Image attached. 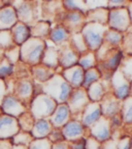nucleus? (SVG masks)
<instances>
[{
    "label": "nucleus",
    "mask_w": 132,
    "mask_h": 149,
    "mask_svg": "<svg viewBox=\"0 0 132 149\" xmlns=\"http://www.w3.org/2000/svg\"><path fill=\"white\" fill-rule=\"evenodd\" d=\"M20 132L18 119L8 115H0V140L14 138Z\"/></svg>",
    "instance_id": "nucleus-9"
},
{
    "label": "nucleus",
    "mask_w": 132,
    "mask_h": 149,
    "mask_svg": "<svg viewBox=\"0 0 132 149\" xmlns=\"http://www.w3.org/2000/svg\"><path fill=\"white\" fill-rule=\"evenodd\" d=\"M52 143L48 138L46 139H34L28 145L27 149H52Z\"/></svg>",
    "instance_id": "nucleus-39"
},
{
    "label": "nucleus",
    "mask_w": 132,
    "mask_h": 149,
    "mask_svg": "<svg viewBox=\"0 0 132 149\" xmlns=\"http://www.w3.org/2000/svg\"><path fill=\"white\" fill-rule=\"evenodd\" d=\"M121 118L125 123H132V96L123 100L121 107Z\"/></svg>",
    "instance_id": "nucleus-31"
},
{
    "label": "nucleus",
    "mask_w": 132,
    "mask_h": 149,
    "mask_svg": "<svg viewBox=\"0 0 132 149\" xmlns=\"http://www.w3.org/2000/svg\"><path fill=\"white\" fill-rule=\"evenodd\" d=\"M118 149H131V142L129 138H122L118 142Z\"/></svg>",
    "instance_id": "nucleus-46"
},
{
    "label": "nucleus",
    "mask_w": 132,
    "mask_h": 149,
    "mask_svg": "<svg viewBox=\"0 0 132 149\" xmlns=\"http://www.w3.org/2000/svg\"><path fill=\"white\" fill-rule=\"evenodd\" d=\"M111 85L114 90L115 97L119 100H124L130 96V90H131V82L124 76L120 70H116L111 74Z\"/></svg>",
    "instance_id": "nucleus-6"
},
{
    "label": "nucleus",
    "mask_w": 132,
    "mask_h": 149,
    "mask_svg": "<svg viewBox=\"0 0 132 149\" xmlns=\"http://www.w3.org/2000/svg\"><path fill=\"white\" fill-rule=\"evenodd\" d=\"M48 139H49L50 142L53 143V144L65 141L64 136H63V134H62V130H61L60 128H54V130H52V132L50 133Z\"/></svg>",
    "instance_id": "nucleus-41"
},
{
    "label": "nucleus",
    "mask_w": 132,
    "mask_h": 149,
    "mask_svg": "<svg viewBox=\"0 0 132 149\" xmlns=\"http://www.w3.org/2000/svg\"><path fill=\"white\" fill-rule=\"evenodd\" d=\"M61 76L64 78L65 81L67 82L72 88H82L85 70L77 64L75 66L67 68V70H63V72H61Z\"/></svg>",
    "instance_id": "nucleus-14"
},
{
    "label": "nucleus",
    "mask_w": 132,
    "mask_h": 149,
    "mask_svg": "<svg viewBox=\"0 0 132 149\" xmlns=\"http://www.w3.org/2000/svg\"><path fill=\"white\" fill-rule=\"evenodd\" d=\"M34 86L29 79H22L16 86V97L24 105V102L32 98Z\"/></svg>",
    "instance_id": "nucleus-19"
},
{
    "label": "nucleus",
    "mask_w": 132,
    "mask_h": 149,
    "mask_svg": "<svg viewBox=\"0 0 132 149\" xmlns=\"http://www.w3.org/2000/svg\"><path fill=\"white\" fill-rule=\"evenodd\" d=\"M12 5L15 6L14 8L16 10L19 22L28 26L32 23V21L34 20V8L32 6V3L22 1V2L12 3Z\"/></svg>",
    "instance_id": "nucleus-16"
},
{
    "label": "nucleus",
    "mask_w": 132,
    "mask_h": 149,
    "mask_svg": "<svg viewBox=\"0 0 132 149\" xmlns=\"http://www.w3.org/2000/svg\"><path fill=\"white\" fill-rule=\"evenodd\" d=\"M3 58H4V51L0 49V61L2 60Z\"/></svg>",
    "instance_id": "nucleus-52"
},
{
    "label": "nucleus",
    "mask_w": 132,
    "mask_h": 149,
    "mask_svg": "<svg viewBox=\"0 0 132 149\" xmlns=\"http://www.w3.org/2000/svg\"><path fill=\"white\" fill-rule=\"evenodd\" d=\"M123 42H124L123 45H124V48H125L126 52H127L129 55L132 56V33H129L125 40H124V37H123Z\"/></svg>",
    "instance_id": "nucleus-45"
},
{
    "label": "nucleus",
    "mask_w": 132,
    "mask_h": 149,
    "mask_svg": "<svg viewBox=\"0 0 132 149\" xmlns=\"http://www.w3.org/2000/svg\"><path fill=\"white\" fill-rule=\"evenodd\" d=\"M70 111L66 104H60L50 117L51 124L54 128H62L70 120Z\"/></svg>",
    "instance_id": "nucleus-17"
},
{
    "label": "nucleus",
    "mask_w": 132,
    "mask_h": 149,
    "mask_svg": "<svg viewBox=\"0 0 132 149\" xmlns=\"http://www.w3.org/2000/svg\"><path fill=\"white\" fill-rule=\"evenodd\" d=\"M100 77H101V74H100L98 68H90V70H86V72H85V76H84L83 86L82 87H83L85 90H87L93 83L99 81Z\"/></svg>",
    "instance_id": "nucleus-29"
},
{
    "label": "nucleus",
    "mask_w": 132,
    "mask_h": 149,
    "mask_svg": "<svg viewBox=\"0 0 132 149\" xmlns=\"http://www.w3.org/2000/svg\"><path fill=\"white\" fill-rule=\"evenodd\" d=\"M19 122V126L21 128L23 132H26V133H31V130L33 127V124H34V118L31 114L29 113H24L20 116V120Z\"/></svg>",
    "instance_id": "nucleus-35"
},
{
    "label": "nucleus",
    "mask_w": 132,
    "mask_h": 149,
    "mask_svg": "<svg viewBox=\"0 0 132 149\" xmlns=\"http://www.w3.org/2000/svg\"><path fill=\"white\" fill-rule=\"evenodd\" d=\"M4 58L8 60L12 64H15L20 59V48L14 47L12 49L4 51Z\"/></svg>",
    "instance_id": "nucleus-40"
},
{
    "label": "nucleus",
    "mask_w": 132,
    "mask_h": 149,
    "mask_svg": "<svg viewBox=\"0 0 132 149\" xmlns=\"http://www.w3.org/2000/svg\"><path fill=\"white\" fill-rule=\"evenodd\" d=\"M41 62L44 66L49 68H56L59 65V50H57L54 47H46L44 50V56H42Z\"/></svg>",
    "instance_id": "nucleus-24"
},
{
    "label": "nucleus",
    "mask_w": 132,
    "mask_h": 149,
    "mask_svg": "<svg viewBox=\"0 0 132 149\" xmlns=\"http://www.w3.org/2000/svg\"><path fill=\"white\" fill-rule=\"evenodd\" d=\"M58 104L53 98H51L44 93H40V94L35 95V97L31 100L30 114L36 120L46 119V117L52 116Z\"/></svg>",
    "instance_id": "nucleus-4"
},
{
    "label": "nucleus",
    "mask_w": 132,
    "mask_h": 149,
    "mask_svg": "<svg viewBox=\"0 0 132 149\" xmlns=\"http://www.w3.org/2000/svg\"><path fill=\"white\" fill-rule=\"evenodd\" d=\"M12 149H27V148H26V146H20V145H15V146H12Z\"/></svg>",
    "instance_id": "nucleus-51"
},
{
    "label": "nucleus",
    "mask_w": 132,
    "mask_h": 149,
    "mask_svg": "<svg viewBox=\"0 0 132 149\" xmlns=\"http://www.w3.org/2000/svg\"><path fill=\"white\" fill-rule=\"evenodd\" d=\"M130 96H132V82H131V90H130Z\"/></svg>",
    "instance_id": "nucleus-53"
},
{
    "label": "nucleus",
    "mask_w": 132,
    "mask_h": 149,
    "mask_svg": "<svg viewBox=\"0 0 132 149\" xmlns=\"http://www.w3.org/2000/svg\"><path fill=\"white\" fill-rule=\"evenodd\" d=\"M79 57L81 55L73 49V47L66 45L59 50V65H61L64 70L75 66L79 64Z\"/></svg>",
    "instance_id": "nucleus-11"
},
{
    "label": "nucleus",
    "mask_w": 132,
    "mask_h": 149,
    "mask_svg": "<svg viewBox=\"0 0 132 149\" xmlns=\"http://www.w3.org/2000/svg\"><path fill=\"white\" fill-rule=\"evenodd\" d=\"M5 91H6V85H5V82L3 80L0 79V106H1V102H2L5 94Z\"/></svg>",
    "instance_id": "nucleus-48"
},
{
    "label": "nucleus",
    "mask_w": 132,
    "mask_h": 149,
    "mask_svg": "<svg viewBox=\"0 0 132 149\" xmlns=\"http://www.w3.org/2000/svg\"><path fill=\"white\" fill-rule=\"evenodd\" d=\"M72 90V87L61 74H54L49 81L42 85V93L49 95L59 105L67 102Z\"/></svg>",
    "instance_id": "nucleus-1"
},
{
    "label": "nucleus",
    "mask_w": 132,
    "mask_h": 149,
    "mask_svg": "<svg viewBox=\"0 0 132 149\" xmlns=\"http://www.w3.org/2000/svg\"><path fill=\"white\" fill-rule=\"evenodd\" d=\"M101 112L103 117L107 119H111L113 117L119 115V113L121 112V100H117L115 97V95L113 94H106L103 96V98L101 100Z\"/></svg>",
    "instance_id": "nucleus-13"
},
{
    "label": "nucleus",
    "mask_w": 132,
    "mask_h": 149,
    "mask_svg": "<svg viewBox=\"0 0 132 149\" xmlns=\"http://www.w3.org/2000/svg\"><path fill=\"white\" fill-rule=\"evenodd\" d=\"M0 107L2 109L4 115H8L14 118H18L26 112L25 106L16 96L12 94H7L4 96Z\"/></svg>",
    "instance_id": "nucleus-8"
},
{
    "label": "nucleus",
    "mask_w": 132,
    "mask_h": 149,
    "mask_svg": "<svg viewBox=\"0 0 132 149\" xmlns=\"http://www.w3.org/2000/svg\"><path fill=\"white\" fill-rule=\"evenodd\" d=\"M52 132V124L46 119H38L34 122L31 130V136L33 139H46Z\"/></svg>",
    "instance_id": "nucleus-21"
},
{
    "label": "nucleus",
    "mask_w": 132,
    "mask_h": 149,
    "mask_svg": "<svg viewBox=\"0 0 132 149\" xmlns=\"http://www.w3.org/2000/svg\"><path fill=\"white\" fill-rule=\"evenodd\" d=\"M15 145H20V146H28L33 141V138L30 133L26 132H19L14 138H12Z\"/></svg>",
    "instance_id": "nucleus-37"
},
{
    "label": "nucleus",
    "mask_w": 132,
    "mask_h": 149,
    "mask_svg": "<svg viewBox=\"0 0 132 149\" xmlns=\"http://www.w3.org/2000/svg\"><path fill=\"white\" fill-rule=\"evenodd\" d=\"M84 130L85 127L79 120H69L61 128L65 141H68V142L83 138Z\"/></svg>",
    "instance_id": "nucleus-15"
},
{
    "label": "nucleus",
    "mask_w": 132,
    "mask_h": 149,
    "mask_svg": "<svg viewBox=\"0 0 132 149\" xmlns=\"http://www.w3.org/2000/svg\"><path fill=\"white\" fill-rule=\"evenodd\" d=\"M52 149H69V146H68V143L63 141V142H59V143L53 144L52 145Z\"/></svg>",
    "instance_id": "nucleus-49"
},
{
    "label": "nucleus",
    "mask_w": 132,
    "mask_h": 149,
    "mask_svg": "<svg viewBox=\"0 0 132 149\" xmlns=\"http://www.w3.org/2000/svg\"><path fill=\"white\" fill-rule=\"evenodd\" d=\"M127 9H128V13H129V17H130V20H131V23H132V1L130 2H127Z\"/></svg>",
    "instance_id": "nucleus-50"
},
{
    "label": "nucleus",
    "mask_w": 132,
    "mask_h": 149,
    "mask_svg": "<svg viewBox=\"0 0 132 149\" xmlns=\"http://www.w3.org/2000/svg\"><path fill=\"white\" fill-rule=\"evenodd\" d=\"M31 72H32V74L35 78V80H37L40 83H46L55 74L52 68H46L44 64L33 65L32 68H31Z\"/></svg>",
    "instance_id": "nucleus-25"
},
{
    "label": "nucleus",
    "mask_w": 132,
    "mask_h": 149,
    "mask_svg": "<svg viewBox=\"0 0 132 149\" xmlns=\"http://www.w3.org/2000/svg\"><path fill=\"white\" fill-rule=\"evenodd\" d=\"M101 149H118V142L109 139L104 143H101Z\"/></svg>",
    "instance_id": "nucleus-47"
},
{
    "label": "nucleus",
    "mask_w": 132,
    "mask_h": 149,
    "mask_svg": "<svg viewBox=\"0 0 132 149\" xmlns=\"http://www.w3.org/2000/svg\"><path fill=\"white\" fill-rule=\"evenodd\" d=\"M85 21H86V17L85 14L81 12H69L68 14L65 15V22L67 24V26L70 27V30H75V33H79V31H82L83 27L85 26Z\"/></svg>",
    "instance_id": "nucleus-22"
},
{
    "label": "nucleus",
    "mask_w": 132,
    "mask_h": 149,
    "mask_svg": "<svg viewBox=\"0 0 132 149\" xmlns=\"http://www.w3.org/2000/svg\"><path fill=\"white\" fill-rule=\"evenodd\" d=\"M44 50V40L37 37H30L20 48V59L27 64L36 65L41 61Z\"/></svg>",
    "instance_id": "nucleus-2"
},
{
    "label": "nucleus",
    "mask_w": 132,
    "mask_h": 149,
    "mask_svg": "<svg viewBox=\"0 0 132 149\" xmlns=\"http://www.w3.org/2000/svg\"><path fill=\"white\" fill-rule=\"evenodd\" d=\"M87 95L91 102H99L105 95L104 87L99 81L93 83L88 89H87Z\"/></svg>",
    "instance_id": "nucleus-27"
},
{
    "label": "nucleus",
    "mask_w": 132,
    "mask_h": 149,
    "mask_svg": "<svg viewBox=\"0 0 132 149\" xmlns=\"http://www.w3.org/2000/svg\"><path fill=\"white\" fill-rule=\"evenodd\" d=\"M71 45L73 47V49L79 54H85L88 52V48H87V45L84 40V37L82 35V33H75V34L71 35Z\"/></svg>",
    "instance_id": "nucleus-32"
},
{
    "label": "nucleus",
    "mask_w": 132,
    "mask_h": 149,
    "mask_svg": "<svg viewBox=\"0 0 132 149\" xmlns=\"http://www.w3.org/2000/svg\"><path fill=\"white\" fill-rule=\"evenodd\" d=\"M130 142H131V149H132V136H131V138H130Z\"/></svg>",
    "instance_id": "nucleus-54"
},
{
    "label": "nucleus",
    "mask_w": 132,
    "mask_h": 149,
    "mask_svg": "<svg viewBox=\"0 0 132 149\" xmlns=\"http://www.w3.org/2000/svg\"><path fill=\"white\" fill-rule=\"evenodd\" d=\"M18 22L14 6H4L0 9V31L12 29Z\"/></svg>",
    "instance_id": "nucleus-18"
},
{
    "label": "nucleus",
    "mask_w": 132,
    "mask_h": 149,
    "mask_svg": "<svg viewBox=\"0 0 132 149\" xmlns=\"http://www.w3.org/2000/svg\"><path fill=\"white\" fill-rule=\"evenodd\" d=\"M30 31H31V37L41 38L44 35L50 34L51 27H50V24L46 23V22H37L36 24L30 26Z\"/></svg>",
    "instance_id": "nucleus-30"
},
{
    "label": "nucleus",
    "mask_w": 132,
    "mask_h": 149,
    "mask_svg": "<svg viewBox=\"0 0 132 149\" xmlns=\"http://www.w3.org/2000/svg\"><path fill=\"white\" fill-rule=\"evenodd\" d=\"M89 102L90 100L87 95V91L84 88H77L72 90L66 105L69 108L70 114H77L83 113Z\"/></svg>",
    "instance_id": "nucleus-7"
},
{
    "label": "nucleus",
    "mask_w": 132,
    "mask_h": 149,
    "mask_svg": "<svg viewBox=\"0 0 132 149\" xmlns=\"http://www.w3.org/2000/svg\"><path fill=\"white\" fill-rule=\"evenodd\" d=\"M123 42V34L119 31L113 30V29H107L104 33L103 37V42L109 47H116Z\"/></svg>",
    "instance_id": "nucleus-28"
},
{
    "label": "nucleus",
    "mask_w": 132,
    "mask_h": 149,
    "mask_svg": "<svg viewBox=\"0 0 132 149\" xmlns=\"http://www.w3.org/2000/svg\"><path fill=\"white\" fill-rule=\"evenodd\" d=\"M86 141L87 139L81 138V139L74 140L68 143L69 149H86Z\"/></svg>",
    "instance_id": "nucleus-43"
},
{
    "label": "nucleus",
    "mask_w": 132,
    "mask_h": 149,
    "mask_svg": "<svg viewBox=\"0 0 132 149\" xmlns=\"http://www.w3.org/2000/svg\"><path fill=\"white\" fill-rule=\"evenodd\" d=\"M102 117L101 107L99 102H89L82 113V124L84 127L91 128Z\"/></svg>",
    "instance_id": "nucleus-10"
},
{
    "label": "nucleus",
    "mask_w": 132,
    "mask_h": 149,
    "mask_svg": "<svg viewBox=\"0 0 132 149\" xmlns=\"http://www.w3.org/2000/svg\"><path fill=\"white\" fill-rule=\"evenodd\" d=\"M10 32L12 35L14 42L18 46H22L25 42H27L31 37L30 26L26 25L21 22H18L14 27L10 29Z\"/></svg>",
    "instance_id": "nucleus-20"
},
{
    "label": "nucleus",
    "mask_w": 132,
    "mask_h": 149,
    "mask_svg": "<svg viewBox=\"0 0 132 149\" xmlns=\"http://www.w3.org/2000/svg\"><path fill=\"white\" fill-rule=\"evenodd\" d=\"M120 70L130 82L132 81V57H130L129 59L124 61L123 65H122V68Z\"/></svg>",
    "instance_id": "nucleus-42"
},
{
    "label": "nucleus",
    "mask_w": 132,
    "mask_h": 149,
    "mask_svg": "<svg viewBox=\"0 0 132 149\" xmlns=\"http://www.w3.org/2000/svg\"><path fill=\"white\" fill-rule=\"evenodd\" d=\"M14 70H15L14 64H12L8 60L3 58L2 60L0 61V79L3 80L5 78L9 77L10 74H12Z\"/></svg>",
    "instance_id": "nucleus-38"
},
{
    "label": "nucleus",
    "mask_w": 132,
    "mask_h": 149,
    "mask_svg": "<svg viewBox=\"0 0 132 149\" xmlns=\"http://www.w3.org/2000/svg\"><path fill=\"white\" fill-rule=\"evenodd\" d=\"M124 60L123 57V51L121 50H118V51L114 52L113 54H109V57L103 61L102 65H103V68L109 72L111 74H114L116 70H119L120 65L122 64Z\"/></svg>",
    "instance_id": "nucleus-23"
},
{
    "label": "nucleus",
    "mask_w": 132,
    "mask_h": 149,
    "mask_svg": "<svg viewBox=\"0 0 132 149\" xmlns=\"http://www.w3.org/2000/svg\"><path fill=\"white\" fill-rule=\"evenodd\" d=\"M130 23H131V20H130L129 13L126 6L109 9L107 24L113 30L123 32L127 30L130 26Z\"/></svg>",
    "instance_id": "nucleus-5"
},
{
    "label": "nucleus",
    "mask_w": 132,
    "mask_h": 149,
    "mask_svg": "<svg viewBox=\"0 0 132 149\" xmlns=\"http://www.w3.org/2000/svg\"><path fill=\"white\" fill-rule=\"evenodd\" d=\"M14 40L10 30H1L0 31V49L3 51L14 48Z\"/></svg>",
    "instance_id": "nucleus-34"
},
{
    "label": "nucleus",
    "mask_w": 132,
    "mask_h": 149,
    "mask_svg": "<svg viewBox=\"0 0 132 149\" xmlns=\"http://www.w3.org/2000/svg\"><path fill=\"white\" fill-rule=\"evenodd\" d=\"M65 6V8L70 10V12H81L83 14H86L88 10L86 2L84 1H72V0H68V1H64L62 3Z\"/></svg>",
    "instance_id": "nucleus-36"
},
{
    "label": "nucleus",
    "mask_w": 132,
    "mask_h": 149,
    "mask_svg": "<svg viewBox=\"0 0 132 149\" xmlns=\"http://www.w3.org/2000/svg\"><path fill=\"white\" fill-rule=\"evenodd\" d=\"M50 40L55 45H62L69 38V32L64 26H57L50 31Z\"/></svg>",
    "instance_id": "nucleus-26"
},
{
    "label": "nucleus",
    "mask_w": 132,
    "mask_h": 149,
    "mask_svg": "<svg viewBox=\"0 0 132 149\" xmlns=\"http://www.w3.org/2000/svg\"><path fill=\"white\" fill-rule=\"evenodd\" d=\"M95 62H96L95 54L93 53V52H87V53L83 54V55L79 57V65L86 72V70L94 68Z\"/></svg>",
    "instance_id": "nucleus-33"
},
{
    "label": "nucleus",
    "mask_w": 132,
    "mask_h": 149,
    "mask_svg": "<svg viewBox=\"0 0 132 149\" xmlns=\"http://www.w3.org/2000/svg\"><path fill=\"white\" fill-rule=\"evenodd\" d=\"M107 28L105 25L98 23H86L81 33L86 42L88 50L97 51L103 44V37Z\"/></svg>",
    "instance_id": "nucleus-3"
},
{
    "label": "nucleus",
    "mask_w": 132,
    "mask_h": 149,
    "mask_svg": "<svg viewBox=\"0 0 132 149\" xmlns=\"http://www.w3.org/2000/svg\"><path fill=\"white\" fill-rule=\"evenodd\" d=\"M91 137L97 140L98 142L104 143L111 139V124L109 119L102 116L94 125L91 127Z\"/></svg>",
    "instance_id": "nucleus-12"
},
{
    "label": "nucleus",
    "mask_w": 132,
    "mask_h": 149,
    "mask_svg": "<svg viewBox=\"0 0 132 149\" xmlns=\"http://www.w3.org/2000/svg\"><path fill=\"white\" fill-rule=\"evenodd\" d=\"M86 149H101V143L91 137L86 141Z\"/></svg>",
    "instance_id": "nucleus-44"
}]
</instances>
